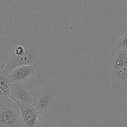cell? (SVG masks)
<instances>
[{
  "label": "cell",
  "mask_w": 127,
  "mask_h": 127,
  "mask_svg": "<svg viewBox=\"0 0 127 127\" xmlns=\"http://www.w3.org/2000/svg\"><path fill=\"white\" fill-rule=\"evenodd\" d=\"M57 97V91L52 86H43L33 95L32 105L42 115L48 112L54 105Z\"/></svg>",
  "instance_id": "3957f363"
},
{
  "label": "cell",
  "mask_w": 127,
  "mask_h": 127,
  "mask_svg": "<svg viewBox=\"0 0 127 127\" xmlns=\"http://www.w3.org/2000/svg\"><path fill=\"white\" fill-rule=\"evenodd\" d=\"M0 127H22L19 108L9 97L0 98Z\"/></svg>",
  "instance_id": "7a4b0ae2"
},
{
  "label": "cell",
  "mask_w": 127,
  "mask_h": 127,
  "mask_svg": "<svg viewBox=\"0 0 127 127\" xmlns=\"http://www.w3.org/2000/svg\"><path fill=\"white\" fill-rule=\"evenodd\" d=\"M45 49L41 44L32 42H23L15 47L4 63V71L9 74L14 68L21 66H35L44 58Z\"/></svg>",
  "instance_id": "6da1fadb"
},
{
  "label": "cell",
  "mask_w": 127,
  "mask_h": 127,
  "mask_svg": "<svg viewBox=\"0 0 127 127\" xmlns=\"http://www.w3.org/2000/svg\"><path fill=\"white\" fill-rule=\"evenodd\" d=\"M16 103L19 108L22 127H37L38 119L41 115L33 105Z\"/></svg>",
  "instance_id": "5b68a950"
},
{
  "label": "cell",
  "mask_w": 127,
  "mask_h": 127,
  "mask_svg": "<svg viewBox=\"0 0 127 127\" xmlns=\"http://www.w3.org/2000/svg\"><path fill=\"white\" fill-rule=\"evenodd\" d=\"M124 50V52H125V55H127V49Z\"/></svg>",
  "instance_id": "8fae6325"
},
{
  "label": "cell",
  "mask_w": 127,
  "mask_h": 127,
  "mask_svg": "<svg viewBox=\"0 0 127 127\" xmlns=\"http://www.w3.org/2000/svg\"><path fill=\"white\" fill-rule=\"evenodd\" d=\"M40 67L35 66H21L16 67L9 73L13 83L22 84L39 72Z\"/></svg>",
  "instance_id": "8992f818"
},
{
  "label": "cell",
  "mask_w": 127,
  "mask_h": 127,
  "mask_svg": "<svg viewBox=\"0 0 127 127\" xmlns=\"http://www.w3.org/2000/svg\"><path fill=\"white\" fill-rule=\"evenodd\" d=\"M115 47L120 50L127 49V33H125L121 38H120Z\"/></svg>",
  "instance_id": "30bf717a"
},
{
  "label": "cell",
  "mask_w": 127,
  "mask_h": 127,
  "mask_svg": "<svg viewBox=\"0 0 127 127\" xmlns=\"http://www.w3.org/2000/svg\"><path fill=\"white\" fill-rule=\"evenodd\" d=\"M110 73L117 71L127 64V57L124 50L118 49L112 53L108 61Z\"/></svg>",
  "instance_id": "ba28073f"
},
{
  "label": "cell",
  "mask_w": 127,
  "mask_h": 127,
  "mask_svg": "<svg viewBox=\"0 0 127 127\" xmlns=\"http://www.w3.org/2000/svg\"><path fill=\"white\" fill-rule=\"evenodd\" d=\"M12 84L9 74L4 71V63H0V98L9 96Z\"/></svg>",
  "instance_id": "9c48e42d"
},
{
  "label": "cell",
  "mask_w": 127,
  "mask_h": 127,
  "mask_svg": "<svg viewBox=\"0 0 127 127\" xmlns=\"http://www.w3.org/2000/svg\"><path fill=\"white\" fill-rule=\"evenodd\" d=\"M111 89L116 91L127 90V64L117 71L111 73Z\"/></svg>",
  "instance_id": "52a82bcc"
},
{
  "label": "cell",
  "mask_w": 127,
  "mask_h": 127,
  "mask_svg": "<svg viewBox=\"0 0 127 127\" xmlns=\"http://www.w3.org/2000/svg\"><path fill=\"white\" fill-rule=\"evenodd\" d=\"M9 98L15 102L22 104H32L33 94L27 86L23 84L13 83L10 91Z\"/></svg>",
  "instance_id": "277c9868"
}]
</instances>
